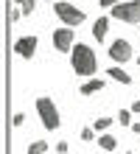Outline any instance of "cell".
Segmentation results:
<instances>
[{
  "label": "cell",
  "instance_id": "obj_13",
  "mask_svg": "<svg viewBox=\"0 0 140 154\" xmlns=\"http://www.w3.org/2000/svg\"><path fill=\"white\" fill-rule=\"evenodd\" d=\"M14 3L23 8V14H31L34 8H36V0H14Z\"/></svg>",
  "mask_w": 140,
  "mask_h": 154
},
{
  "label": "cell",
  "instance_id": "obj_19",
  "mask_svg": "<svg viewBox=\"0 0 140 154\" xmlns=\"http://www.w3.org/2000/svg\"><path fill=\"white\" fill-rule=\"evenodd\" d=\"M20 17H23V8H14V11H11V20L17 23V20H20Z\"/></svg>",
  "mask_w": 140,
  "mask_h": 154
},
{
  "label": "cell",
  "instance_id": "obj_17",
  "mask_svg": "<svg viewBox=\"0 0 140 154\" xmlns=\"http://www.w3.org/2000/svg\"><path fill=\"white\" fill-rule=\"evenodd\" d=\"M23 121H25V115L17 112V115H14V126H23Z\"/></svg>",
  "mask_w": 140,
  "mask_h": 154
},
{
  "label": "cell",
  "instance_id": "obj_2",
  "mask_svg": "<svg viewBox=\"0 0 140 154\" xmlns=\"http://www.w3.org/2000/svg\"><path fill=\"white\" fill-rule=\"evenodd\" d=\"M36 112H39V118H42V126L45 129H59V123H62V118H59V109H56V104L51 101V98H36Z\"/></svg>",
  "mask_w": 140,
  "mask_h": 154
},
{
  "label": "cell",
  "instance_id": "obj_24",
  "mask_svg": "<svg viewBox=\"0 0 140 154\" xmlns=\"http://www.w3.org/2000/svg\"><path fill=\"white\" fill-rule=\"evenodd\" d=\"M126 154H129V151H126Z\"/></svg>",
  "mask_w": 140,
  "mask_h": 154
},
{
  "label": "cell",
  "instance_id": "obj_1",
  "mask_svg": "<svg viewBox=\"0 0 140 154\" xmlns=\"http://www.w3.org/2000/svg\"><path fill=\"white\" fill-rule=\"evenodd\" d=\"M70 65L76 70V76H92L98 70V59H95L90 45H76L70 51Z\"/></svg>",
  "mask_w": 140,
  "mask_h": 154
},
{
  "label": "cell",
  "instance_id": "obj_22",
  "mask_svg": "<svg viewBox=\"0 0 140 154\" xmlns=\"http://www.w3.org/2000/svg\"><path fill=\"white\" fill-rule=\"evenodd\" d=\"M132 129H135V132L140 134V121H137V123H132Z\"/></svg>",
  "mask_w": 140,
  "mask_h": 154
},
{
  "label": "cell",
  "instance_id": "obj_12",
  "mask_svg": "<svg viewBox=\"0 0 140 154\" xmlns=\"http://www.w3.org/2000/svg\"><path fill=\"white\" fill-rule=\"evenodd\" d=\"M48 151V143L45 140H34V143H28V154H45Z\"/></svg>",
  "mask_w": 140,
  "mask_h": 154
},
{
  "label": "cell",
  "instance_id": "obj_18",
  "mask_svg": "<svg viewBox=\"0 0 140 154\" xmlns=\"http://www.w3.org/2000/svg\"><path fill=\"white\" fill-rule=\"evenodd\" d=\"M67 149H70V146H67V143H64V140L59 143V146H56V151H59V154H67Z\"/></svg>",
  "mask_w": 140,
  "mask_h": 154
},
{
  "label": "cell",
  "instance_id": "obj_10",
  "mask_svg": "<svg viewBox=\"0 0 140 154\" xmlns=\"http://www.w3.org/2000/svg\"><path fill=\"white\" fill-rule=\"evenodd\" d=\"M109 79L120 81V84H132V76H129L126 70H120V67H112V70H109Z\"/></svg>",
  "mask_w": 140,
  "mask_h": 154
},
{
  "label": "cell",
  "instance_id": "obj_11",
  "mask_svg": "<svg viewBox=\"0 0 140 154\" xmlns=\"http://www.w3.org/2000/svg\"><path fill=\"white\" fill-rule=\"evenodd\" d=\"M98 146L104 149V151H115V146H118V140L112 137V134H101V137H98Z\"/></svg>",
  "mask_w": 140,
  "mask_h": 154
},
{
  "label": "cell",
  "instance_id": "obj_16",
  "mask_svg": "<svg viewBox=\"0 0 140 154\" xmlns=\"http://www.w3.org/2000/svg\"><path fill=\"white\" fill-rule=\"evenodd\" d=\"M92 137H95V129H81V140H92Z\"/></svg>",
  "mask_w": 140,
  "mask_h": 154
},
{
  "label": "cell",
  "instance_id": "obj_6",
  "mask_svg": "<svg viewBox=\"0 0 140 154\" xmlns=\"http://www.w3.org/2000/svg\"><path fill=\"white\" fill-rule=\"evenodd\" d=\"M53 48L56 51H73V28H59L53 31Z\"/></svg>",
  "mask_w": 140,
  "mask_h": 154
},
{
  "label": "cell",
  "instance_id": "obj_20",
  "mask_svg": "<svg viewBox=\"0 0 140 154\" xmlns=\"http://www.w3.org/2000/svg\"><path fill=\"white\" fill-rule=\"evenodd\" d=\"M115 3H120V0H101V6H109V8L115 6Z\"/></svg>",
  "mask_w": 140,
  "mask_h": 154
},
{
  "label": "cell",
  "instance_id": "obj_8",
  "mask_svg": "<svg viewBox=\"0 0 140 154\" xmlns=\"http://www.w3.org/2000/svg\"><path fill=\"white\" fill-rule=\"evenodd\" d=\"M107 28H109V20H107V17H98L95 25H92V37H95L98 42H104L107 39Z\"/></svg>",
  "mask_w": 140,
  "mask_h": 154
},
{
  "label": "cell",
  "instance_id": "obj_14",
  "mask_svg": "<svg viewBox=\"0 0 140 154\" xmlns=\"http://www.w3.org/2000/svg\"><path fill=\"white\" fill-rule=\"evenodd\" d=\"M112 126V118H95V132H107Z\"/></svg>",
  "mask_w": 140,
  "mask_h": 154
},
{
  "label": "cell",
  "instance_id": "obj_21",
  "mask_svg": "<svg viewBox=\"0 0 140 154\" xmlns=\"http://www.w3.org/2000/svg\"><path fill=\"white\" fill-rule=\"evenodd\" d=\"M132 112H135V115H140V101H135V104H132Z\"/></svg>",
  "mask_w": 140,
  "mask_h": 154
},
{
  "label": "cell",
  "instance_id": "obj_3",
  "mask_svg": "<svg viewBox=\"0 0 140 154\" xmlns=\"http://www.w3.org/2000/svg\"><path fill=\"white\" fill-rule=\"evenodd\" d=\"M112 17L120 23H140V0H126V3H115L109 8Z\"/></svg>",
  "mask_w": 140,
  "mask_h": 154
},
{
  "label": "cell",
  "instance_id": "obj_4",
  "mask_svg": "<svg viewBox=\"0 0 140 154\" xmlns=\"http://www.w3.org/2000/svg\"><path fill=\"white\" fill-rule=\"evenodd\" d=\"M53 11H56V17H59L64 25H70V28H76V25L84 23V11H81V8H76L73 3H56Z\"/></svg>",
  "mask_w": 140,
  "mask_h": 154
},
{
  "label": "cell",
  "instance_id": "obj_23",
  "mask_svg": "<svg viewBox=\"0 0 140 154\" xmlns=\"http://www.w3.org/2000/svg\"><path fill=\"white\" fill-rule=\"evenodd\" d=\"M137 65H140V56H137Z\"/></svg>",
  "mask_w": 140,
  "mask_h": 154
},
{
  "label": "cell",
  "instance_id": "obj_9",
  "mask_svg": "<svg viewBox=\"0 0 140 154\" xmlns=\"http://www.w3.org/2000/svg\"><path fill=\"white\" fill-rule=\"evenodd\" d=\"M104 90V79H90L81 84V95H92V93H101Z\"/></svg>",
  "mask_w": 140,
  "mask_h": 154
},
{
  "label": "cell",
  "instance_id": "obj_7",
  "mask_svg": "<svg viewBox=\"0 0 140 154\" xmlns=\"http://www.w3.org/2000/svg\"><path fill=\"white\" fill-rule=\"evenodd\" d=\"M36 45H39V42H36V37H23V39L14 42V51L20 53L23 59H31L34 53H36Z\"/></svg>",
  "mask_w": 140,
  "mask_h": 154
},
{
  "label": "cell",
  "instance_id": "obj_5",
  "mask_svg": "<svg viewBox=\"0 0 140 154\" xmlns=\"http://www.w3.org/2000/svg\"><path fill=\"white\" fill-rule=\"evenodd\" d=\"M109 56L115 59V62H120V65H123V62L132 59V45H129L126 39H115V42L109 45Z\"/></svg>",
  "mask_w": 140,
  "mask_h": 154
},
{
  "label": "cell",
  "instance_id": "obj_15",
  "mask_svg": "<svg viewBox=\"0 0 140 154\" xmlns=\"http://www.w3.org/2000/svg\"><path fill=\"white\" fill-rule=\"evenodd\" d=\"M118 123H120V126H132V112L120 109V115H118Z\"/></svg>",
  "mask_w": 140,
  "mask_h": 154
}]
</instances>
